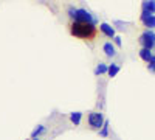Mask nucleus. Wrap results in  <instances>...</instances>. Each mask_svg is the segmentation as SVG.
I'll return each instance as SVG.
<instances>
[{"label":"nucleus","instance_id":"1","mask_svg":"<svg viewBox=\"0 0 155 140\" xmlns=\"http://www.w3.org/2000/svg\"><path fill=\"white\" fill-rule=\"evenodd\" d=\"M70 33L74 37H78V39L88 41V39H93V37H95V34H96V25L87 23V22L73 20L70 23Z\"/></svg>","mask_w":155,"mask_h":140},{"label":"nucleus","instance_id":"12","mask_svg":"<svg viewBox=\"0 0 155 140\" xmlns=\"http://www.w3.org/2000/svg\"><path fill=\"white\" fill-rule=\"evenodd\" d=\"M45 132V126L44 125H39V126H36V128L33 129V132H31V138H37L41 134H44Z\"/></svg>","mask_w":155,"mask_h":140},{"label":"nucleus","instance_id":"3","mask_svg":"<svg viewBox=\"0 0 155 140\" xmlns=\"http://www.w3.org/2000/svg\"><path fill=\"white\" fill-rule=\"evenodd\" d=\"M74 20H78V22H87V23H93V25H96L98 23V19L90 12L88 9H85V8H78V11H76V16H74Z\"/></svg>","mask_w":155,"mask_h":140},{"label":"nucleus","instance_id":"2","mask_svg":"<svg viewBox=\"0 0 155 140\" xmlns=\"http://www.w3.org/2000/svg\"><path fill=\"white\" fill-rule=\"evenodd\" d=\"M104 121H106V118H104V115H102V112L93 111V112L88 114V126L92 129L99 131L102 128V125H104Z\"/></svg>","mask_w":155,"mask_h":140},{"label":"nucleus","instance_id":"16","mask_svg":"<svg viewBox=\"0 0 155 140\" xmlns=\"http://www.w3.org/2000/svg\"><path fill=\"white\" fill-rule=\"evenodd\" d=\"M76 11H78V8H74V6H68V16H70L71 19H74Z\"/></svg>","mask_w":155,"mask_h":140},{"label":"nucleus","instance_id":"13","mask_svg":"<svg viewBox=\"0 0 155 140\" xmlns=\"http://www.w3.org/2000/svg\"><path fill=\"white\" fill-rule=\"evenodd\" d=\"M107 64H104V62H99V64L95 67V75H104L107 73Z\"/></svg>","mask_w":155,"mask_h":140},{"label":"nucleus","instance_id":"5","mask_svg":"<svg viewBox=\"0 0 155 140\" xmlns=\"http://www.w3.org/2000/svg\"><path fill=\"white\" fill-rule=\"evenodd\" d=\"M141 12L155 16V0H146V2L141 3Z\"/></svg>","mask_w":155,"mask_h":140},{"label":"nucleus","instance_id":"10","mask_svg":"<svg viewBox=\"0 0 155 140\" xmlns=\"http://www.w3.org/2000/svg\"><path fill=\"white\" fill-rule=\"evenodd\" d=\"M81 120H82V112L76 111V112H71V114H70V121H71L74 126H79V125H81Z\"/></svg>","mask_w":155,"mask_h":140},{"label":"nucleus","instance_id":"8","mask_svg":"<svg viewBox=\"0 0 155 140\" xmlns=\"http://www.w3.org/2000/svg\"><path fill=\"white\" fill-rule=\"evenodd\" d=\"M102 52L106 53V56L113 58V56L116 55V48H115V45H113L112 42H106L104 45H102Z\"/></svg>","mask_w":155,"mask_h":140},{"label":"nucleus","instance_id":"17","mask_svg":"<svg viewBox=\"0 0 155 140\" xmlns=\"http://www.w3.org/2000/svg\"><path fill=\"white\" fill-rule=\"evenodd\" d=\"M113 42H115L113 45H116V47H121V45H123V41H121V36H115V37H113Z\"/></svg>","mask_w":155,"mask_h":140},{"label":"nucleus","instance_id":"4","mask_svg":"<svg viewBox=\"0 0 155 140\" xmlns=\"http://www.w3.org/2000/svg\"><path fill=\"white\" fill-rule=\"evenodd\" d=\"M140 44L143 48H147V50H152L155 47V33L152 30H146L141 33L140 36Z\"/></svg>","mask_w":155,"mask_h":140},{"label":"nucleus","instance_id":"14","mask_svg":"<svg viewBox=\"0 0 155 140\" xmlns=\"http://www.w3.org/2000/svg\"><path fill=\"white\" fill-rule=\"evenodd\" d=\"M109 125H110L109 120H106L104 125H102V128L98 131V132H99V137H107V135H109Z\"/></svg>","mask_w":155,"mask_h":140},{"label":"nucleus","instance_id":"15","mask_svg":"<svg viewBox=\"0 0 155 140\" xmlns=\"http://www.w3.org/2000/svg\"><path fill=\"white\" fill-rule=\"evenodd\" d=\"M147 70H149V72H152V73H155V55H152V58H150V61H149V64H147Z\"/></svg>","mask_w":155,"mask_h":140},{"label":"nucleus","instance_id":"7","mask_svg":"<svg viewBox=\"0 0 155 140\" xmlns=\"http://www.w3.org/2000/svg\"><path fill=\"white\" fill-rule=\"evenodd\" d=\"M141 22L144 23V27H147V30H152L155 28V16H150V14H143L141 12Z\"/></svg>","mask_w":155,"mask_h":140},{"label":"nucleus","instance_id":"11","mask_svg":"<svg viewBox=\"0 0 155 140\" xmlns=\"http://www.w3.org/2000/svg\"><path fill=\"white\" fill-rule=\"evenodd\" d=\"M140 58L143 59V61H146V62H149L150 58H152V52H150V50H147V48H141L140 50Z\"/></svg>","mask_w":155,"mask_h":140},{"label":"nucleus","instance_id":"6","mask_svg":"<svg viewBox=\"0 0 155 140\" xmlns=\"http://www.w3.org/2000/svg\"><path fill=\"white\" fill-rule=\"evenodd\" d=\"M99 30H101V33H104L107 37H112V39L116 36V34H115V28L112 27L110 23H107V22H102V23H99Z\"/></svg>","mask_w":155,"mask_h":140},{"label":"nucleus","instance_id":"9","mask_svg":"<svg viewBox=\"0 0 155 140\" xmlns=\"http://www.w3.org/2000/svg\"><path fill=\"white\" fill-rule=\"evenodd\" d=\"M120 70H121L120 64H116V62H112V64L107 67V75L110 76V78H113V76H116V75L120 73Z\"/></svg>","mask_w":155,"mask_h":140},{"label":"nucleus","instance_id":"18","mask_svg":"<svg viewBox=\"0 0 155 140\" xmlns=\"http://www.w3.org/2000/svg\"><path fill=\"white\" fill-rule=\"evenodd\" d=\"M153 48H155V47H153Z\"/></svg>","mask_w":155,"mask_h":140}]
</instances>
